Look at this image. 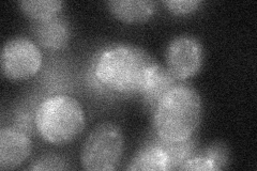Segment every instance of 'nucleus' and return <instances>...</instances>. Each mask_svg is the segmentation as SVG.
<instances>
[{
    "label": "nucleus",
    "instance_id": "423d86ee",
    "mask_svg": "<svg viewBox=\"0 0 257 171\" xmlns=\"http://www.w3.org/2000/svg\"><path fill=\"white\" fill-rule=\"evenodd\" d=\"M167 70L184 81L195 76L203 67L204 50L202 43L192 36H178L167 45L165 53Z\"/></svg>",
    "mask_w": 257,
    "mask_h": 171
},
{
    "label": "nucleus",
    "instance_id": "a211bd4d",
    "mask_svg": "<svg viewBox=\"0 0 257 171\" xmlns=\"http://www.w3.org/2000/svg\"><path fill=\"white\" fill-rule=\"evenodd\" d=\"M178 170H209L214 171L219 170L218 166H216L212 160L209 158L200 155V154H195L194 156L187 159L183 164L179 167Z\"/></svg>",
    "mask_w": 257,
    "mask_h": 171
},
{
    "label": "nucleus",
    "instance_id": "ddd939ff",
    "mask_svg": "<svg viewBox=\"0 0 257 171\" xmlns=\"http://www.w3.org/2000/svg\"><path fill=\"white\" fill-rule=\"evenodd\" d=\"M60 0H23L19 3L22 12L32 21H42L59 14L63 7Z\"/></svg>",
    "mask_w": 257,
    "mask_h": 171
},
{
    "label": "nucleus",
    "instance_id": "dca6fc26",
    "mask_svg": "<svg viewBox=\"0 0 257 171\" xmlns=\"http://www.w3.org/2000/svg\"><path fill=\"white\" fill-rule=\"evenodd\" d=\"M200 0H167L164 5L172 13L177 15L190 14L199 9L202 6Z\"/></svg>",
    "mask_w": 257,
    "mask_h": 171
},
{
    "label": "nucleus",
    "instance_id": "9b49d317",
    "mask_svg": "<svg viewBox=\"0 0 257 171\" xmlns=\"http://www.w3.org/2000/svg\"><path fill=\"white\" fill-rule=\"evenodd\" d=\"M127 170H168V158L165 151L152 139L136 152Z\"/></svg>",
    "mask_w": 257,
    "mask_h": 171
},
{
    "label": "nucleus",
    "instance_id": "39448f33",
    "mask_svg": "<svg viewBox=\"0 0 257 171\" xmlns=\"http://www.w3.org/2000/svg\"><path fill=\"white\" fill-rule=\"evenodd\" d=\"M42 61V53L38 45L25 37L8 40L0 56L3 74L15 81L34 77L41 69Z\"/></svg>",
    "mask_w": 257,
    "mask_h": 171
},
{
    "label": "nucleus",
    "instance_id": "1a4fd4ad",
    "mask_svg": "<svg viewBox=\"0 0 257 171\" xmlns=\"http://www.w3.org/2000/svg\"><path fill=\"white\" fill-rule=\"evenodd\" d=\"M180 83L182 81L177 79L167 68L158 63L150 72L146 83L140 92L144 108L152 115L162 97Z\"/></svg>",
    "mask_w": 257,
    "mask_h": 171
},
{
    "label": "nucleus",
    "instance_id": "0eeeda50",
    "mask_svg": "<svg viewBox=\"0 0 257 171\" xmlns=\"http://www.w3.org/2000/svg\"><path fill=\"white\" fill-rule=\"evenodd\" d=\"M31 150L30 136L12 126L0 128V169L18 168L29 157Z\"/></svg>",
    "mask_w": 257,
    "mask_h": 171
},
{
    "label": "nucleus",
    "instance_id": "f3484780",
    "mask_svg": "<svg viewBox=\"0 0 257 171\" xmlns=\"http://www.w3.org/2000/svg\"><path fill=\"white\" fill-rule=\"evenodd\" d=\"M29 170H59L66 169L64 161L61 157L56 155H44L37 158L28 167Z\"/></svg>",
    "mask_w": 257,
    "mask_h": 171
},
{
    "label": "nucleus",
    "instance_id": "6e6552de",
    "mask_svg": "<svg viewBox=\"0 0 257 171\" xmlns=\"http://www.w3.org/2000/svg\"><path fill=\"white\" fill-rule=\"evenodd\" d=\"M31 31L37 42L51 51L61 50L69 43L71 36L68 21L59 14L42 21H32Z\"/></svg>",
    "mask_w": 257,
    "mask_h": 171
},
{
    "label": "nucleus",
    "instance_id": "7ed1b4c3",
    "mask_svg": "<svg viewBox=\"0 0 257 171\" xmlns=\"http://www.w3.org/2000/svg\"><path fill=\"white\" fill-rule=\"evenodd\" d=\"M36 129L47 142L64 144L74 140L85 128V112L75 97L68 94L48 96L36 109Z\"/></svg>",
    "mask_w": 257,
    "mask_h": 171
},
{
    "label": "nucleus",
    "instance_id": "20e7f679",
    "mask_svg": "<svg viewBox=\"0 0 257 171\" xmlns=\"http://www.w3.org/2000/svg\"><path fill=\"white\" fill-rule=\"evenodd\" d=\"M124 152L121 128L112 122L96 125L85 139L80 151V164L85 170H115Z\"/></svg>",
    "mask_w": 257,
    "mask_h": 171
},
{
    "label": "nucleus",
    "instance_id": "9d476101",
    "mask_svg": "<svg viewBox=\"0 0 257 171\" xmlns=\"http://www.w3.org/2000/svg\"><path fill=\"white\" fill-rule=\"evenodd\" d=\"M106 5L117 20L127 24L147 22L157 10V3L149 0H110Z\"/></svg>",
    "mask_w": 257,
    "mask_h": 171
},
{
    "label": "nucleus",
    "instance_id": "f8f14e48",
    "mask_svg": "<svg viewBox=\"0 0 257 171\" xmlns=\"http://www.w3.org/2000/svg\"><path fill=\"white\" fill-rule=\"evenodd\" d=\"M155 140L166 153L168 170H178L184 161L194 156L197 152V142L194 136L183 141H167L156 135Z\"/></svg>",
    "mask_w": 257,
    "mask_h": 171
},
{
    "label": "nucleus",
    "instance_id": "f257e3e1",
    "mask_svg": "<svg viewBox=\"0 0 257 171\" xmlns=\"http://www.w3.org/2000/svg\"><path fill=\"white\" fill-rule=\"evenodd\" d=\"M158 62L144 48L116 44L104 48L93 60L96 83L108 91L121 94L140 93Z\"/></svg>",
    "mask_w": 257,
    "mask_h": 171
},
{
    "label": "nucleus",
    "instance_id": "4468645a",
    "mask_svg": "<svg viewBox=\"0 0 257 171\" xmlns=\"http://www.w3.org/2000/svg\"><path fill=\"white\" fill-rule=\"evenodd\" d=\"M196 153L212 160L218 166L219 170L225 169L229 165V151L227 146L223 142H213L207 146V148H205L203 151H197Z\"/></svg>",
    "mask_w": 257,
    "mask_h": 171
},
{
    "label": "nucleus",
    "instance_id": "f03ea898",
    "mask_svg": "<svg viewBox=\"0 0 257 171\" xmlns=\"http://www.w3.org/2000/svg\"><path fill=\"white\" fill-rule=\"evenodd\" d=\"M156 135L167 141H183L194 136L203 117V102L195 88L180 83L171 89L155 109Z\"/></svg>",
    "mask_w": 257,
    "mask_h": 171
},
{
    "label": "nucleus",
    "instance_id": "2eb2a0df",
    "mask_svg": "<svg viewBox=\"0 0 257 171\" xmlns=\"http://www.w3.org/2000/svg\"><path fill=\"white\" fill-rule=\"evenodd\" d=\"M36 112L35 115L25 108H18L14 111L12 118V127L19 129L20 132L30 136L36 126Z\"/></svg>",
    "mask_w": 257,
    "mask_h": 171
}]
</instances>
